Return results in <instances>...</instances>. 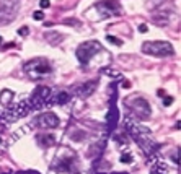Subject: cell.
<instances>
[{"instance_id":"6da1fadb","label":"cell","mask_w":181,"mask_h":174,"mask_svg":"<svg viewBox=\"0 0 181 174\" xmlns=\"http://www.w3.org/2000/svg\"><path fill=\"white\" fill-rule=\"evenodd\" d=\"M126 127H127V132L131 134V137L136 140L137 145L144 150V153L153 155V153H155V150L160 148V145L152 138V135H150V132H149V129L144 127V125H140L139 122H137V119H134L132 116L126 119Z\"/></svg>"},{"instance_id":"7a4b0ae2","label":"cell","mask_w":181,"mask_h":174,"mask_svg":"<svg viewBox=\"0 0 181 174\" xmlns=\"http://www.w3.org/2000/svg\"><path fill=\"white\" fill-rule=\"evenodd\" d=\"M25 73L28 75V78L38 81V80L51 77V73H52V65L49 64L47 59L38 57V59H33V60H30V62L25 64Z\"/></svg>"},{"instance_id":"3957f363","label":"cell","mask_w":181,"mask_h":174,"mask_svg":"<svg viewBox=\"0 0 181 174\" xmlns=\"http://www.w3.org/2000/svg\"><path fill=\"white\" fill-rule=\"evenodd\" d=\"M101 50H103V47H101V44L98 41H86V42H83V44H80L77 47L75 54H77L78 62H80L83 67H88L90 60L93 59L98 52H101Z\"/></svg>"},{"instance_id":"277c9868","label":"cell","mask_w":181,"mask_h":174,"mask_svg":"<svg viewBox=\"0 0 181 174\" xmlns=\"http://www.w3.org/2000/svg\"><path fill=\"white\" fill-rule=\"evenodd\" d=\"M142 52L149 55H155V57H168V55L175 54V49L166 41H150V42L142 44Z\"/></svg>"},{"instance_id":"5b68a950","label":"cell","mask_w":181,"mask_h":174,"mask_svg":"<svg viewBox=\"0 0 181 174\" xmlns=\"http://www.w3.org/2000/svg\"><path fill=\"white\" fill-rule=\"evenodd\" d=\"M127 107L131 109V116L134 119H147L150 116V104L140 96L127 99Z\"/></svg>"},{"instance_id":"8992f818","label":"cell","mask_w":181,"mask_h":174,"mask_svg":"<svg viewBox=\"0 0 181 174\" xmlns=\"http://www.w3.org/2000/svg\"><path fill=\"white\" fill-rule=\"evenodd\" d=\"M20 8V0H0V25L15 20Z\"/></svg>"},{"instance_id":"52a82bcc","label":"cell","mask_w":181,"mask_h":174,"mask_svg":"<svg viewBox=\"0 0 181 174\" xmlns=\"http://www.w3.org/2000/svg\"><path fill=\"white\" fill-rule=\"evenodd\" d=\"M100 18H109V16H118L122 13V7L118 0H100L95 5Z\"/></svg>"},{"instance_id":"ba28073f","label":"cell","mask_w":181,"mask_h":174,"mask_svg":"<svg viewBox=\"0 0 181 174\" xmlns=\"http://www.w3.org/2000/svg\"><path fill=\"white\" fill-rule=\"evenodd\" d=\"M51 96V90L47 86H38L34 91H33V95L30 96V99H28V104H30V109H41V107H44V104L47 103Z\"/></svg>"},{"instance_id":"9c48e42d","label":"cell","mask_w":181,"mask_h":174,"mask_svg":"<svg viewBox=\"0 0 181 174\" xmlns=\"http://www.w3.org/2000/svg\"><path fill=\"white\" fill-rule=\"evenodd\" d=\"M34 124L39 127V129H54L59 125V119H57V116L52 114V112H44V114H41L36 117Z\"/></svg>"},{"instance_id":"30bf717a","label":"cell","mask_w":181,"mask_h":174,"mask_svg":"<svg viewBox=\"0 0 181 174\" xmlns=\"http://www.w3.org/2000/svg\"><path fill=\"white\" fill-rule=\"evenodd\" d=\"M96 85H98L96 80H91V81H85V83H82V85H77L75 93L80 96V98H88V96H91L93 93H95Z\"/></svg>"},{"instance_id":"8fae6325","label":"cell","mask_w":181,"mask_h":174,"mask_svg":"<svg viewBox=\"0 0 181 174\" xmlns=\"http://www.w3.org/2000/svg\"><path fill=\"white\" fill-rule=\"evenodd\" d=\"M74 159H75V156H74V153H69L66 155V156H59V159H55L54 163V169H57V171H69V169L72 168V164H74Z\"/></svg>"},{"instance_id":"7c38bea8","label":"cell","mask_w":181,"mask_h":174,"mask_svg":"<svg viewBox=\"0 0 181 174\" xmlns=\"http://www.w3.org/2000/svg\"><path fill=\"white\" fill-rule=\"evenodd\" d=\"M69 101H70V93L66 91V90H60V91H57V93L54 95L52 99H51V96H49V99H47V106H52V104L64 106V104H67Z\"/></svg>"},{"instance_id":"4fadbf2b","label":"cell","mask_w":181,"mask_h":174,"mask_svg":"<svg viewBox=\"0 0 181 174\" xmlns=\"http://www.w3.org/2000/svg\"><path fill=\"white\" fill-rule=\"evenodd\" d=\"M118 119H119V112L116 109V106H111V111L108 112V125H109V130H113L118 124Z\"/></svg>"},{"instance_id":"5bb4252c","label":"cell","mask_w":181,"mask_h":174,"mask_svg":"<svg viewBox=\"0 0 181 174\" xmlns=\"http://www.w3.org/2000/svg\"><path fill=\"white\" fill-rule=\"evenodd\" d=\"M38 142L43 146H52L55 143V137L52 134H44V135H38Z\"/></svg>"},{"instance_id":"9a60e30c","label":"cell","mask_w":181,"mask_h":174,"mask_svg":"<svg viewBox=\"0 0 181 174\" xmlns=\"http://www.w3.org/2000/svg\"><path fill=\"white\" fill-rule=\"evenodd\" d=\"M11 99H13V91L10 90H3L0 93V103L3 106H10L11 104Z\"/></svg>"},{"instance_id":"2e32d148","label":"cell","mask_w":181,"mask_h":174,"mask_svg":"<svg viewBox=\"0 0 181 174\" xmlns=\"http://www.w3.org/2000/svg\"><path fill=\"white\" fill-rule=\"evenodd\" d=\"M46 39L49 41L51 44H57V42L62 41V36L60 34H46Z\"/></svg>"},{"instance_id":"e0dca14e","label":"cell","mask_w":181,"mask_h":174,"mask_svg":"<svg viewBox=\"0 0 181 174\" xmlns=\"http://www.w3.org/2000/svg\"><path fill=\"white\" fill-rule=\"evenodd\" d=\"M152 174H166V166L165 164H157V166H153V169H152Z\"/></svg>"},{"instance_id":"ac0fdd59","label":"cell","mask_w":181,"mask_h":174,"mask_svg":"<svg viewBox=\"0 0 181 174\" xmlns=\"http://www.w3.org/2000/svg\"><path fill=\"white\" fill-rule=\"evenodd\" d=\"M106 39H108V42H111V44H116V46H122V41L118 39V38H114V36H106Z\"/></svg>"},{"instance_id":"d6986e66","label":"cell","mask_w":181,"mask_h":174,"mask_svg":"<svg viewBox=\"0 0 181 174\" xmlns=\"http://www.w3.org/2000/svg\"><path fill=\"white\" fill-rule=\"evenodd\" d=\"M119 161H121V163H126V164H129V163H132V161H134V158H132L131 155H121Z\"/></svg>"},{"instance_id":"ffe728a7","label":"cell","mask_w":181,"mask_h":174,"mask_svg":"<svg viewBox=\"0 0 181 174\" xmlns=\"http://www.w3.org/2000/svg\"><path fill=\"white\" fill-rule=\"evenodd\" d=\"M33 18H34V20H44V13H43V11H34V13H33Z\"/></svg>"},{"instance_id":"44dd1931","label":"cell","mask_w":181,"mask_h":174,"mask_svg":"<svg viewBox=\"0 0 181 174\" xmlns=\"http://www.w3.org/2000/svg\"><path fill=\"white\" fill-rule=\"evenodd\" d=\"M173 103V98L171 96H165V101H163V106H171Z\"/></svg>"},{"instance_id":"7402d4cb","label":"cell","mask_w":181,"mask_h":174,"mask_svg":"<svg viewBox=\"0 0 181 174\" xmlns=\"http://www.w3.org/2000/svg\"><path fill=\"white\" fill-rule=\"evenodd\" d=\"M39 5H41V8H47V7L51 5V2H49V0H41Z\"/></svg>"},{"instance_id":"603a6c76","label":"cell","mask_w":181,"mask_h":174,"mask_svg":"<svg viewBox=\"0 0 181 174\" xmlns=\"http://www.w3.org/2000/svg\"><path fill=\"white\" fill-rule=\"evenodd\" d=\"M18 34H20V36H26V34H28V28H26V26L20 28V30H18Z\"/></svg>"},{"instance_id":"cb8c5ba5","label":"cell","mask_w":181,"mask_h":174,"mask_svg":"<svg viewBox=\"0 0 181 174\" xmlns=\"http://www.w3.org/2000/svg\"><path fill=\"white\" fill-rule=\"evenodd\" d=\"M147 30H149L147 25H140V26H139V31H140V33H147Z\"/></svg>"},{"instance_id":"d4e9b609","label":"cell","mask_w":181,"mask_h":174,"mask_svg":"<svg viewBox=\"0 0 181 174\" xmlns=\"http://www.w3.org/2000/svg\"><path fill=\"white\" fill-rule=\"evenodd\" d=\"M157 95H158V96H165V91H163V90H158V93H157Z\"/></svg>"},{"instance_id":"484cf974","label":"cell","mask_w":181,"mask_h":174,"mask_svg":"<svg viewBox=\"0 0 181 174\" xmlns=\"http://www.w3.org/2000/svg\"><path fill=\"white\" fill-rule=\"evenodd\" d=\"M26 174H39V173H38V171H28Z\"/></svg>"},{"instance_id":"4316f807","label":"cell","mask_w":181,"mask_h":174,"mask_svg":"<svg viewBox=\"0 0 181 174\" xmlns=\"http://www.w3.org/2000/svg\"><path fill=\"white\" fill-rule=\"evenodd\" d=\"M116 174H126V173H116Z\"/></svg>"},{"instance_id":"83f0119b","label":"cell","mask_w":181,"mask_h":174,"mask_svg":"<svg viewBox=\"0 0 181 174\" xmlns=\"http://www.w3.org/2000/svg\"><path fill=\"white\" fill-rule=\"evenodd\" d=\"M0 44H2V38H0Z\"/></svg>"},{"instance_id":"f1b7e54d","label":"cell","mask_w":181,"mask_h":174,"mask_svg":"<svg viewBox=\"0 0 181 174\" xmlns=\"http://www.w3.org/2000/svg\"><path fill=\"white\" fill-rule=\"evenodd\" d=\"M0 143H2V137H0Z\"/></svg>"}]
</instances>
